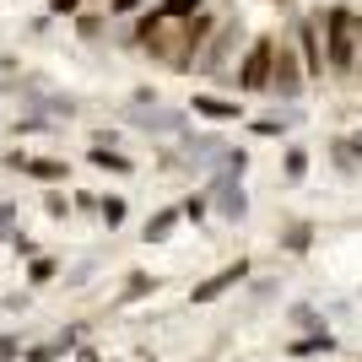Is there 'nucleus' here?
<instances>
[{"mask_svg": "<svg viewBox=\"0 0 362 362\" xmlns=\"http://www.w3.org/2000/svg\"><path fill=\"white\" fill-rule=\"evenodd\" d=\"M319 28H325L330 81H357L362 76V11L351 0H330V6H319Z\"/></svg>", "mask_w": 362, "mask_h": 362, "instance_id": "nucleus-1", "label": "nucleus"}, {"mask_svg": "<svg viewBox=\"0 0 362 362\" xmlns=\"http://www.w3.org/2000/svg\"><path fill=\"white\" fill-rule=\"evenodd\" d=\"M249 38L255 33L243 28V16H227L222 28L200 44V54H195V76H206V81H222L227 87V76H233V60H238L243 49H249Z\"/></svg>", "mask_w": 362, "mask_h": 362, "instance_id": "nucleus-2", "label": "nucleus"}, {"mask_svg": "<svg viewBox=\"0 0 362 362\" xmlns=\"http://www.w3.org/2000/svg\"><path fill=\"white\" fill-rule=\"evenodd\" d=\"M271 71H276V33H255L227 76V87L238 98H271Z\"/></svg>", "mask_w": 362, "mask_h": 362, "instance_id": "nucleus-3", "label": "nucleus"}, {"mask_svg": "<svg viewBox=\"0 0 362 362\" xmlns=\"http://www.w3.org/2000/svg\"><path fill=\"white\" fill-rule=\"evenodd\" d=\"M124 119L136 124V130H146V136H189V114H184V108L157 103V92H146V87L130 98Z\"/></svg>", "mask_w": 362, "mask_h": 362, "instance_id": "nucleus-4", "label": "nucleus"}, {"mask_svg": "<svg viewBox=\"0 0 362 362\" xmlns=\"http://www.w3.org/2000/svg\"><path fill=\"white\" fill-rule=\"evenodd\" d=\"M308 87H314V81H308V71H303L298 49H292V38H287V33H276V71H271V98H276V103H298V98H303Z\"/></svg>", "mask_w": 362, "mask_h": 362, "instance_id": "nucleus-5", "label": "nucleus"}, {"mask_svg": "<svg viewBox=\"0 0 362 362\" xmlns=\"http://www.w3.org/2000/svg\"><path fill=\"white\" fill-rule=\"evenodd\" d=\"M206 195H211V211L222 216L227 227H238L243 216H249V189H243L238 173H211V179H206Z\"/></svg>", "mask_w": 362, "mask_h": 362, "instance_id": "nucleus-6", "label": "nucleus"}, {"mask_svg": "<svg viewBox=\"0 0 362 362\" xmlns=\"http://www.w3.org/2000/svg\"><path fill=\"white\" fill-rule=\"evenodd\" d=\"M222 151H227V141L216 136V130H189V136H179V163L195 168V173H216Z\"/></svg>", "mask_w": 362, "mask_h": 362, "instance_id": "nucleus-7", "label": "nucleus"}, {"mask_svg": "<svg viewBox=\"0 0 362 362\" xmlns=\"http://www.w3.org/2000/svg\"><path fill=\"white\" fill-rule=\"evenodd\" d=\"M249 276H255V259H249V255H238V259H233V265H222V271H216V276H206V281H200V287L189 292V303H195V308H206V303L227 298V292H233V287H243Z\"/></svg>", "mask_w": 362, "mask_h": 362, "instance_id": "nucleus-8", "label": "nucleus"}, {"mask_svg": "<svg viewBox=\"0 0 362 362\" xmlns=\"http://www.w3.org/2000/svg\"><path fill=\"white\" fill-rule=\"evenodd\" d=\"M189 108H195L200 119H211V124H243V119H249V103L222 98V92H195V98H189Z\"/></svg>", "mask_w": 362, "mask_h": 362, "instance_id": "nucleus-9", "label": "nucleus"}, {"mask_svg": "<svg viewBox=\"0 0 362 362\" xmlns=\"http://www.w3.org/2000/svg\"><path fill=\"white\" fill-rule=\"evenodd\" d=\"M298 119H303L298 108H287V114H249L243 124H249V136H259V141H281Z\"/></svg>", "mask_w": 362, "mask_h": 362, "instance_id": "nucleus-10", "label": "nucleus"}, {"mask_svg": "<svg viewBox=\"0 0 362 362\" xmlns=\"http://www.w3.org/2000/svg\"><path fill=\"white\" fill-rule=\"evenodd\" d=\"M341 346L330 330H314V335H298V341H287V357L303 362V357H330V351Z\"/></svg>", "mask_w": 362, "mask_h": 362, "instance_id": "nucleus-11", "label": "nucleus"}, {"mask_svg": "<svg viewBox=\"0 0 362 362\" xmlns=\"http://www.w3.org/2000/svg\"><path fill=\"white\" fill-rule=\"evenodd\" d=\"M179 222H184V206H157V211L146 216V227H141V238H146V243H163Z\"/></svg>", "mask_w": 362, "mask_h": 362, "instance_id": "nucleus-12", "label": "nucleus"}, {"mask_svg": "<svg viewBox=\"0 0 362 362\" xmlns=\"http://www.w3.org/2000/svg\"><path fill=\"white\" fill-rule=\"evenodd\" d=\"M287 325L298 335H314V330H330V325H325V308H314V303H292L287 308Z\"/></svg>", "mask_w": 362, "mask_h": 362, "instance_id": "nucleus-13", "label": "nucleus"}, {"mask_svg": "<svg viewBox=\"0 0 362 362\" xmlns=\"http://www.w3.org/2000/svg\"><path fill=\"white\" fill-rule=\"evenodd\" d=\"M87 163L103 168V173H136V163H130L119 146H87Z\"/></svg>", "mask_w": 362, "mask_h": 362, "instance_id": "nucleus-14", "label": "nucleus"}, {"mask_svg": "<svg viewBox=\"0 0 362 362\" xmlns=\"http://www.w3.org/2000/svg\"><path fill=\"white\" fill-rule=\"evenodd\" d=\"M308 168H314L308 146H281V179H287V184H303V179H308Z\"/></svg>", "mask_w": 362, "mask_h": 362, "instance_id": "nucleus-15", "label": "nucleus"}, {"mask_svg": "<svg viewBox=\"0 0 362 362\" xmlns=\"http://www.w3.org/2000/svg\"><path fill=\"white\" fill-rule=\"evenodd\" d=\"M314 249V222H287L281 233V255H308Z\"/></svg>", "mask_w": 362, "mask_h": 362, "instance_id": "nucleus-16", "label": "nucleus"}, {"mask_svg": "<svg viewBox=\"0 0 362 362\" xmlns=\"http://www.w3.org/2000/svg\"><path fill=\"white\" fill-rule=\"evenodd\" d=\"M28 179H38V184H65V163L60 157H28V168H22Z\"/></svg>", "mask_w": 362, "mask_h": 362, "instance_id": "nucleus-17", "label": "nucleus"}, {"mask_svg": "<svg viewBox=\"0 0 362 362\" xmlns=\"http://www.w3.org/2000/svg\"><path fill=\"white\" fill-rule=\"evenodd\" d=\"M65 357H71V346H65L60 335L44 341V346H28V351H22V362H65Z\"/></svg>", "mask_w": 362, "mask_h": 362, "instance_id": "nucleus-18", "label": "nucleus"}, {"mask_svg": "<svg viewBox=\"0 0 362 362\" xmlns=\"http://www.w3.org/2000/svg\"><path fill=\"white\" fill-rule=\"evenodd\" d=\"M200 6H211V0H157V11H163L168 22H189Z\"/></svg>", "mask_w": 362, "mask_h": 362, "instance_id": "nucleus-19", "label": "nucleus"}, {"mask_svg": "<svg viewBox=\"0 0 362 362\" xmlns=\"http://www.w3.org/2000/svg\"><path fill=\"white\" fill-rule=\"evenodd\" d=\"M146 292H157V276H146V271H130V281H124L119 303H141Z\"/></svg>", "mask_w": 362, "mask_h": 362, "instance_id": "nucleus-20", "label": "nucleus"}, {"mask_svg": "<svg viewBox=\"0 0 362 362\" xmlns=\"http://www.w3.org/2000/svg\"><path fill=\"white\" fill-rule=\"evenodd\" d=\"M98 216H103V227L114 233V227H124V216H130V206H124V195H103V206H98Z\"/></svg>", "mask_w": 362, "mask_h": 362, "instance_id": "nucleus-21", "label": "nucleus"}, {"mask_svg": "<svg viewBox=\"0 0 362 362\" xmlns=\"http://www.w3.org/2000/svg\"><path fill=\"white\" fill-rule=\"evenodd\" d=\"M54 276H60V265H54V259H49V255H33V265H28V287H49Z\"/></svg>", "mask_w": 362, "mask_h": 362, "instance_id": "nucleus-22", "label": "nucleus"}, {"mask_svg": "<svg viewBox=\"0 0 362 362\" xmlns=\"http://www.w3.org/2000/svg\"><path fill=\"white\" fill-rule=\"evenodd\" d=\"M249 163H255V157H249V146H227L222 163H216V173H238V179H243V173H249Z\"/></svg>", "mask_w": 362, "mask_h": 362, "instance_id": "nucleus-23", "label": "nucleus"}, {"mask_svg": "<svg viewBox=\"0 0 362 362\" xmlns=\"http://www.w3.org/2000/svg\"><path fill=\"white\" fill-rule=\"evenodd\" d=\"M206 211H211V195H206V189L184 200V216H189V222H206Z\"/></svg>", "mask_w": 362, "mask_h": 362, "instance_id": "nucleus-24", "label": "nucleus"}, {"mask_svg": "<svg viewBox=\"0 0 362 362\" xmlns=\"http://www.w3.org/2000/svg\"><path fill=\"white\" fill-rule=\"evenodd\" d=\"M44 211L54 216V222H60V216H71V200H65L60 189H49V195H44Z\"/></svg>", "mask_w": 362, "mask_h": 362, "instance_id": "nucleus-25", "label": "nucleus"}, {"mask_svg": "<svg viewBox=\"0 0 362 362\" xmlns=\"http://www.w3.org/2000/svg\"><path fill=\"white\" fill-rule=\"evenodd\" d=\"M141 6H146V0H108V22H114V16H141Z\"/></svg>", "mask_w": 362, "mask_h": 362, "instance_id": "nucleus-26", "label": "nucleus"}, {"mask_svg": "<svg viewBox=\"0 0 362 362\" xmlns=\"http://www.w3.org/2000/svg\"><path fill=\"white\" fill-rule=\"evenodd\" d=\"M22 335H0V362H11V357H22Z\"/></svg>", "mask_w": 362, "mask_h": 362, "instance_id": "nucleus-27", "label": "nucleus"}, {"mask_svg": "<svg viewBox=\"0 0 362 362\" xmlns=\"http://www.w3.org/2000/svg\"><path fill=\"white\" fill-rule=\"evenodd\" d=\"M81 11V0H49V16H76Z\"/></svg>", "mask_w": 362, "mask_h": 362, "instance_id": "nucleus-28", "label": "nucleus"}, {"mask_svg": "<svg viewBox=\"0 0 362 362\" xmlns=\"http://www.w3.org/2000/svg\"><path fill=\"white\" fill-rule=\"evenodd\" d=\"M341 141H346V146H351V157L362 163V130H357V136H341Z\"/></svg>", "mask_w": 362, "mask_h": 362, "instance_id": "nucleus-29", "label": "nucleus"}, {"mask_svg": "<svg viewBox=\"0 0 362 362\" xmlns=\"http://www.w3.org/2000/svg\"><path fill=\"white\" fill-rule=\"evenodd\" d=\"M11 216H16V211L6 206V200H0V238H6V227H11Z\"/></svg>", "mask_w": 362, "mask_h": 362, "instance_id": "nucleus-30", "label": "nucleus"}, {"mask_svg": "<svg viewBox=\"0 0 362 362\" xmlns=\"http://www.w3.org/2000/svg\"><path fill=\"white\" fill-rule=\"evenodd\" d=\"M271 6H281V11H298V6H303V0H271Z\"/></svg>", "mask_w": 362, "mask_h": 362, "instance_id": "nucleus-31", "label": "nucleus"}, {"mask_svg": "<svg viewBox=\"0 0 362 362\" xmlns=\"http://www.w3.org/2000/svg\"><path fill=\"white\" fill-rule=\"evenodd\" d=\"M357 119H362V103H357Z\"/></svg>", "mask_w": 362, "mask_h": 362, "instance_id": "nucleus-32", "label": "nucleus"}]
</instances>
